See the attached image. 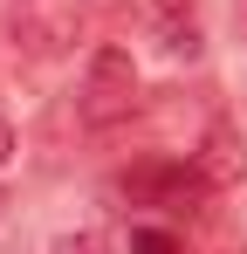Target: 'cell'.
Instances as JSON below:
<instances>
[{
    "instance_id": "obj_1",
    "label": "cell",
    "mask_w": 247,
    "mask_h": 254,
    "mask_svg": "<svg viewBox=\"0 0 247 254\" xmlns=\"http://www.w3.org/2000/svg\"><path fill=\"white\" fill-rule=\"evenodd\" d=\"M82 21H89V0H14V7H7L14 48L35 55V62H62V55H76Z\"/></svg>"
},
{
    "instance_id": "obj_2",
    "label": "cell",
    "mask_w": 247,
    "mask_h": 254,
    "mask_svg": "<svg viewBox=\"0 0 247 254\" xmlns=\"http://www.w3.org/2000/svg\"><path fill=\"white\" fill-rule=\"evenodd\" d=\"M82 124H124L130 110H137V62H130V48L103 42L96 55H89V76H82V96H76Z\"/></svg>"
},
{
    "instance_id": "obj_3",
    "label": "cell",
    "mask_w": 247,
    "mask_h": 254,
    "mask_svg": "<svg viewBox=\"0 0 247 254\" xmlns=\"http://www.w3.org/2000/svg\"><path fill=\"white\" fill-rule=\"evenodd\" d=\"M124 192L144 199V206H165V213H192V206H206L213 186L199 179V165H144L124 179Z\"/></svg>"
},
{
    "instance_id": "obj_4",
    "label": "cell",
    "mask_w": 247,
    "mask_h": 254,
    "mask_svg": "<svg viewBox=\"0 0 247 254\" xmlns=\"http://www.w3.org/2000/svg\"><path fill=\"white\" fill-rule=\"evenodd\" d=\"M192 165H199V179L213 186V192H220V186H241L247 179V137L234 124H213L199 137V151H192Z\"/></svg>"
},
{
    "instance_id": "obj_5",
    "label": "cell",
    "mask_w": 247,
    "mask_h": 254,
    "mask_svg": "<svg viewBox=\"0 0 247 254\" xmlns=\"http://www.w3.org/2000/svg\"><path fill=\"white\" fill-rule=\"evenodd\" d=\"M130 254H185V248H179L172 227H137V234H130Z\"/></svg>"
},
{
    "instance_id": "obj_6",
    "label": "cell",
    "mask_w": 247,
    "mask_h": 254,
    "mask_svg": "<svg viewBox=\"0 0 247 254\" xmlns=\"http://www.w3.org/2000/svg\"><path fill=\"white\" fill-rule=\"evenodd\" d=\"M48 254H110V241H103L96 227H76V234H55Z\"/></svg>"
},
{
    "instance_id": "obj_7",
    "label": "cell",
    "mask_w": 247,
    "mask_h": 254,
    "mask_svg": "<svg viewBox=\"0 0 247 254\" xmlns=\"http://www.w3.org/2000/svg\"><path fill=\"white\" fill-rule=\"evenodd\" d=\"M7 158H14V124L0 117V165H7Z\"/></svg>"
},
{
    "instance_id": "obj_8",
    "label": "cell",
    "mask_w": 247,
    "mask_h": 254,
    "mask_svg": "<svg viewBox=\"0 0 247 254\" xmlns=\"http://www.w3.org/2000/svg\"><path fill=\"white\" fill-rule=\"evenodd\" d=\"M0 213H7V186H0Z\"/></svg>"
}]
</instances>
